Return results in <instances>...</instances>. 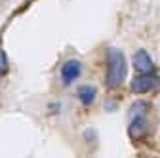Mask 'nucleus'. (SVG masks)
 Listing matches in <instances>:
<instances>
[{
    "label": "nucleus",
    "instance_id": "f257e3e1",
    "mask_svg": "<svg viewBox=\"0 0 160 158\" xmlns=\"http://www.w3.org/2000/svg\"><path fill=\"white\" fill-rule=\"evenodd\" d=\"M126 76H128V65H126L124 53L120 50H116V48H111L107 52V74H105L107 86L111 90L118 88L126 80Z\"/></svg>",
    "mask_w": 160,
    "mask_h": 158
},
{
    "label": "nucleus",
    "instance_id": "20e7f679",
    "mask_svg": "<svg viewBox=\"0 0 160 158\" xmlns=\"http://www.w3.org/2000/svg\"><path fill=\"white\" fill-rule=\"evenodd\" d=\"M80 74H82V63H80L78 59H69V61H65L61 65V71H59L63 86H71Z\"/></svg>",
    "mask_w": 160,
    "mask_h": 158
},
{
    "label": "nucleus",
    "instance_id": "39448f33",
    "mask_svg": "<svg viewBox=\"0 0 160 158\" xmlns=\"http://www.w3.org/2000/svg\"><path fill=\"white\" fill-rule=\"evenodd\" d=\"M133 67L139 74H152L154 72V63L145 50H137L133 53Z\"/></svg>",
    "mask_w": 160,
    "mask_h": 158
},
{
    "label": "nucleus",
    "instance_id": "423d86ee",
    "mask_svg": "<svg viewBox=\"0 0 160 158\" xmlns=\"http://www.w3.org/2000/svg\"><path fill=\"white\" fill-rule=\"evenodd\" d=\"M95 95H97V90H95V86H90V84H86L78 90V99L84 107H90L95 101Z\"/></svg>",
    "mask_w": 160,
    "mask_h": 158
},
{
    "label": "nucleus",
    "instance_id": "0eeeda50",
    "mask_svg": "<svg viewBox=\"0 0 160 158\" xmlns=\"http://www.w3.org/2000/svg\"><path fill=\"white\" fill-rule=\"evenodd\" d=\"M8 72V57L4 53V50H0V74Z\"/></svg>",
    "mask_w": 160,
    "mask_h": 158
},
{
    "label": "nucleus",
    "instance_id": "f03ea898",
    "mask_svg": "<svg viewBox=\"0 0 160 158\" xmlns=\"http://www.w3.org/2000/svg\"><path fill=\"white\" fill-rule=\"evenodd\" d=\"M130 88L133 93H147L156 88H160V76L158 74H139L130 82Z\"/></svg>",
    "mask_w": 160,
    "mask_h": 158
},
{
    "label": "nucleus",
    "instance_id": "7ed1b4c3",
    "mask_svg": "<svg viewBox=\"0 0 160 158\" xmlns=\"http://www.w3.org/2000/svg\"><path fill=\"white\" fill-rule=\"evenodd\" d=\"M149 133V120L145 118V114H139V112H133L132 120H130V126H128V135L132 141H141L145 139V135Z\"/></svg>",
    "mask_w": 160,
    "mask_h": 158
}]
</instances>
